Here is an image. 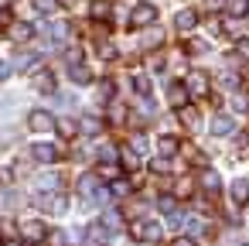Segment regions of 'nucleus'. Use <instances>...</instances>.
<instances>
[{"mask_svg": "<svg viewBox=\"0 0 249 246\" xmlns=\"http://www.w3.org/2000/svg\"><path fill=\"white\" fill-rule=\"evenodd\" d=\"M109 191H113L116 198H126V195H130V181H123V178H116V181L109 185Z\"/></svg>", "mask_w": 249, "mask_h": 246, "instance_id": "obj_27", "label": "nucleus"}, {"mask_svg": "<svg viewBox=\"0 0 249 246\" xmlns=\"http://www.w3.org/2000/svg\"><path fill=\"white\" fill-rule=\"evenodd\" d=\"M89 14H92L96 21H103V18H109V4H106V0H92V7H89Z\"/></svg>", "mask_w": 249, "mask_h": 246, "instance_id": "obj_22", "label": "nucleus"}, {"mask_svg": "<svg viewBox=\"0 0 249 246\" xmlns=\"http://www.w3.org/2000/svg\"><path fill=\"white\" fill-rule=\"evenodd\" d=\"M222 86H225V89H235V86H239V76L225 72V76H222Z\"/></svg>", "mask_w": 249, "mask_h": 246, "instance_id": "obj_39", "label": "nucleus"}, {"mask_svg": "<svg viewBox=\"0 0 249 246\" xmlns=\"http://www.w3.org/2000/svg\"><path fill=\"white\" fill-rule=\"evenodd\" d=\"M11 65H14L18 72H31V69H35V55H18Z\"/></svg>", "mask_w": 249, "mask_h": 246, "instance_id": "obj_23", "label": "nucleus"}, {"mask_svg": "<svg viewBox=\"0 0 249 246\" xmlns=\"http://www.w3.org/2000/svg\"><path fill=\"white\" fill-rule=\"evenodd\" d=\"M188 93H195V96H205L208 93V72H201V69H195V72H188Z\"/></svg>", "mask_w": 249, "mask_h": 246, "instance_id": "obj_6", "label": "nucleus"}, {"mask_svg": "<svg viewBox=\"0 0 249 246\" xmlns=\"http://www.w3.org/2000/svg\"><path fill=\"white\" fill-rule=\"evenodd\" d=\"M31 35H35L31 24H14V28H11V38H14V41H31Z\"/></svg>", "mask_w": 249, "mask_h": 246, "instance_id": "obj_18", "label": "nucleus"}, {"mask_svg": "<svg viewBox=\"0 0 249 246\" xmlns=\"http://www.w3.org/2000/svg\"><path fill=\"white\" fill-rule=\"evenodd\" d=\"M65 62H69V65H79V62H82V52H79V48H69V52H65Z\"/></svg>", "mask_w": 249, "mask_h": 246, "instance_id": "obj_36", "label": "nucleus"}, {"mask_svg": "<svg viewBox=\"0 0 249 246\" xmlns=\"http://www.w3.org/2000/svg\"><path fill=\"white\" fill-rule=\"evenodd\" d=\"M208 130H212L215 137H225V133H232V130H235V120H232L229 113H218V116H212Z\"/></svg>", "mask_w": 249, "mask_h": 246, "instance_id": "obj_8", "label": "nucleus"}, {"mask_svg": "<svg viewBox=\"0 0 249 246\" xmlns=\"http://www.w3.org/2000/svg\"><path fill=\"white\" fill-rule=\"evenodd\" d=\"M201 188H205V191H218V188H222L218 174H215V171H205V174H201Z\"/></svg>", "mask_w": 249, "mask_h": 246, "instance_id": "obj_21", "label": "nucleus"}, {"mask_svg": "<svg viewBox=\"0 0 249 246\" xmlns=\"http://www.w3.org/2000/svg\"><path fill=\"white\" fill-rule=\"evenodd\" d=\"M120 161H123V168H130V171L140 168V154H137L133 147H123V151H120Z\"/></svg>", "mask_w": 249, "mask_h": 246, "instance_id": "obj_17", "label": "nucleus"}, {"mask_svg": "<svg viewBox=\"0 0 249 246\" xmlns=\"http://www.w3.org/2000/svg\"><path fill=\"white\" fill-rule=\"evenodd\" d=\"M99 157H103V164H113V157H116V147H109V144H106V147L99 151Z\"/></svg>", "mask_w": 249, "mask_h": 246, "instance_id": "obj_37", "label": "nucleus"}, {"mask_svg": "<svg viewBox=\"0 0 249 246\" xmlns=\"http://www.w3.org/2000/svg\"><path fill=\"white\" fill-rule=\"evenodd\" d=\"M55 123H58V120H55L48 110H31V113H28V127H31L35 133H48V130H55Z\"/></svg>", "mask_w": 249, "mask_h": 246, "instance_id": "obj_2", "label": "nucleus"}, {"mask_svg": "<svg viewBox=\"0 0 249 246\" xmlns=\"http://www.w3.org/2000/svg\"><path fill=\"white\" fill-rule=\"evenodd\" d=\"M31 154H35V161H41V164L58 161V147H55V144H45V140H38V144L31 147Z\"/></svg>", "mask_w": 249, "mask_h": 246, "instance_id": "obj_9", "label": "nucleus"}, {"mask_svg": "<svg viewBox=\"0 0 249 246\" xmlns=\"http://www.w3.org/2000/svg\"><path fill=\"white\" fill-rule=\"evenodd\" d=\"M130 232H133V239H160V222H150V219H137L133 226H130Z\"/></svg>", "mask_w": 249, "mask_h": 246, "instance_id": "obj_3", "label": "nucleus"}, {"mask_svg": "<svg viewBox=\"0 0 249 246\" xmlns=\"http://www.w3.org/2000/svg\"><path fill=\"white\" fill-rule=\"evenodd\" d=\"M157 21V7L154 4H137L133 11H130V24L133 28H150Z\"/></svg>", "mask_w": 249, "mask_h": 246, "instance_id": "obj_1", "label": "nucleus"}, {"mask_svg": "<svg viewBox=\"0 0 249 246\" xmlns=\"http://www.w3.org/2000/svg\"><path fill=\"white\" fill-rule=\"evenodd\" d=\"M31 4H35L41 14H55V11H58V0H31Z\"/></svg>", "mask_w": 249, "mask_h": 246, "instance_id": "obj_28", "label": "nucleus"}, {"mask_svg": "<svg viewBox=\"0 0 249 246\" xmlns=\"http://www.w3.org/2000/svg\"><path fill=\"white\" fill-rule=\"evenodd\" d=\"M188 191H191V181H188V178L174 185V195H178V198H188Z\"/></svg>", "mask_w": 249, "mask_h": 246, "instance_id": "obj_35", "label": "nucleus"}, {"mask_svg": "<svg viewBox=\"0 0 249 246\" xmlns=\"http://www.w3.org/2000/svg\"><path fill=\"white\" fill-rule=\"evenodd\" d=\"M160 41H164V35H160V31H157V28H150V31H147V35H143V48H157V45H160Z\"/></svg>", "mask_w": 249, "mask_h": 246, "instance_id": "obj_26", "label": "nucleus"}, {"mask_svg": "<svg viewBox=\"0 0 249 246\" xmlns=\"http://www.w3.org/2000/svg\"><path fill=\"white\" fill-rule=\"evenodd\" d=\"M11 7V0H0V11H7Z\"/></svg>", "mask_w": 249, "mask_h": 246, "instance_id": "obj_48", "label": "nucleus"}, {"mask_svg": "<svg viewBox=\"0 0 249 246\" xmlns=\"http://www.w3.org/2000/svg\"><path fill=\"white\" fill-rule=\"evenodd\" d=\"M181 123H184L188 130H195V127H198V113H195L191 106H181Z\"/></svg>", "mask_w": 249, "mask_h": 246, "instance_id": "obj_24", "label": "nucleus"}, {"mask_svg": "<svg viewBox=\"0 0 249 246\" xmlns=\"http://www.w3.org/2000/svg\"><path fill=\"white\" fill-rule=\"evenodd\" d=\"M195 24H198V14H195L191 7H184V11H178V14H174V28H178V31H184V35H188Z\"/></svg>", "mask_w": 249, "mask_h": 246, "instance_id": "obj_10", "label": "nucleus"}, {"mask_svg": "<svg viewBox=\"0 0 249 246\" xmlns=\"http://www.w3.org/2000/svg\"><path fill=\"white\" fill-rule=\"evenodd\" d=\"M133 151H137V154H143V151H147V140H143V137H137V140H133Z\"/></svg>", "mask_w": 249, "mask_h": 246, "instance_id": "obj_44", "label": "nucleus"}, {"mask_svg": "<svg viewBox=\"0 0 249 246\" xmlns=\"http://www.w3.org/2000/svg\"><path fill=\"white\" fill-rule=\"evenodd\" d=\"M21 232H24V239H28V243H45L48 226H45L41 219H28V222H21Z\"/></svg>", "mask_w": 249, "mask_h": 246, "instance_id": "obj_4", "label": "nucleus"}, {"mask_svg": "<svg viewBox=\"0 0 249 246\" xmlns=\"http://www.w3.org/2000/svg\"><path fill=\"white\" fill-rule=\"evenodd\" d=\"M235 55H239V58H249V41H246V38L235 41Z\"/></svg>", "mask_w": 249, "mask_h": 246, "instance_id": "obj_38", "label": "nucleus"}, {"mask_svg": "<svg viewBox=\"0 0 249 246\" xmlns=\"http://www.w3.org/2000/svg\"><path fill=\"white\" fill-rule=\"evenodd\" d=\"M113 93H116V89H113V82H99V89H96L99 103H109V99H113Z\"/></svg>", "mask_w": 249, "mask_h": 246, "instance_id": "obj_29", "label": "nucleus"}, {"mask_svg": "<svg viewBox=\"0 0 249 246\" xmlns=\"http://www.w3.org/2000/svg\"><path fill=\"white\" fill-rule=\"evenodd\" d=\"M133 89H137L140 96H147V93H150V82H147L143 76H133Z\"/></svg>", "mask_w": 249, "mask_h": 246, "instance_id": "obj_33", "label": "nucleus"}, {"mask_svg": "<svg viewBox=\"0 0 249 246\" xmlns=\"http://www.w3.org/2000/svg\"><path fill=\"white\" fill-rule=\"evenodd\" d=\"M167 103H171V106H178V110H181V106H188V86L174 82V86L167 89Z\"/></svg>", "mask_w": 249, "mask_h": 246, "instance_id": "obj_12", "label": "nucleus"}, {"mask_svg": "<svg viewBox=\"0 0 249 246\" xmlns=\"http://www.w3.org/2000/svg\"><path fill=\"white\" fill-rule=\"evenodd\" d=\"M103 222H106V226H109V229H116V226H120V215H116V212H109V215H106V219H103Z\"/></svg>", "mask_w": 249, "mask_h": 246, "instance_id": "obj_41", "label": "nucleus"}, {"mask_svg": "<svg viewBox=\"0 0 249 246\" xmlns=\"http://www.w3.org/2000/svg\"><path fill=\"white\" fill-rule=\"evenodd\" d=\"M232 198L235 202H246L249 198V181H232Z\"/></svg>", "mask_w": 249, "mask_h": 246, "instance_id": "obj_25", "label": "nucleus"}, {"mask_svg": "<svg viewBox=\"0 0 249 246\" xmlns=\"http://www.w3.org/2000/svg\"><path fill=\"white\" fill-rule=\"evenodd\" d=\"M69 239H65V232H52V246H65Z\"/></svg>", "mask_w": 249, "mask_h": 246, "instance_id": "obj_42", "label": "nucleus"}, {"mask_svg": "<svg viewBox=\"0 0 249 246\" xmlns=\"http://www.w3.org/2000/svg\"><path fill=\"white\" fill-rule=\"evenodd\" d=\"M79 133H82V137H99V133H103V120L92 116V113L82 116V120H79Z\"/></svg>", "mask_w": 249, "mask_h": 246, "instance_id": "obj_11", "label": "nucleus"}, {"mask_svg": "<svg viewBox=\"0 0 249 246\" xmlns=\"http://www.w3.org/2000/svg\"><path fill=\"white\" fill-rule=\"evenodd\" d=\"M157 208H160V212H167V215H174V208H178V202H174L171 195H164V198H157Z\"/></svg>", "mask_w": 249, "mask_h": 246, "instance_id": "obj_31", "label": "nucleus"}, {"mask_svg": "<svg viewBox=\"0 0 249 246\" xmlns=\"http://www.w3.org/2000/svg\"><path fill=\"white\" fill-rule=\"evenodd\" d=\"M7 246H18V243H7Z\"/></svg>", "mask_w": 249, "mask_h": 246, "instance_id": "obj_51", "label": "nucleus"}, {"mask_svg": "<svg viewBox=\"0 0 249 246\" xmlns=\"http://www.w3.org/2000/svg\"><path fill=\"white\" fill-rule=\"evenodd\" d=\"M38 188H58V174H41L38 178Z\"/></svg>", "mask_w": 249, "mask_h": 246, "instance_id": "obj_34", "label": "nucleus"}, {"mask_svg": "<svg viewBox=\"0 0 249 246\" xmlns=\"http://www.w3.org/2000/svg\"><path fill=\"white\" fill-rule=\"evenodd\" d=\"M96 191H99V174H82V178H79V195H86V198L92 202Z\"/></svg>", "mask_w": 249, "mask_h": 246, "instance_id": "obj_13", "label": "nucleus"}, {"mask_svg": "<svg viewBox=\"0 0 249 246\" xmlns=\"http://www.w3.org/2000/svg\"><path fill=\"white\" fill-rule=\"evenodd\" d=\"M11 69H14V65H7V62H0V82H4V79L11 76Z\"/></svg>", "mask_w": 249, "mask_h": 246, "instance_id": "obj_46", "label": "nucleus"}, {"mask_svg": "<svg viewBox=\"0 0 249 246\" xmlns=\"http://www.w3.org/2000/svg\"><path fill=\"white\" fill-rule=\"evenodd\" d=\"M178 151H181L178 137H160V140H157V154H160V157H174Z\"/></svg>", "mask_w": 249, "mask_h": 246, "instance_id": "obj_15", "label": "nucleus"}, {"mask_svg": "<svg viewBox=\"0 0 249 246\" xmlns=\"http://www.w3.org/2000/svg\"><path fill=\"white\" fill-rule=\"evenodd\" d=\"M4 21H7V18H4V11H0V24H4Z\"/></svg>", "mask_w": 249, "mask_h": 246, "instance_id": "obj_50", "label": "nucleus"}, {"mask_svg": "<svg viewBox=\"0 0 249 246\" xmlns=\"http://www.w3.org/2000/svg\"><path fill=\"white\" fill-rule=\"evenodd\" d=\"M184 229H188V232H201V229H205V222H201V219H195V215H184Z\"/></svg>", "mask_w": 249, "mask_h": 246, "instance_id": "obj_32", "label": "nucleus"}, {"mask_svg": "<svg viewBox=\"0 0 249 246\" xmlns=\"http://www.w3.org/2000/svg\"><path fill=\"white\" fill-rule=\"evenodd\" d=\"M103 178H116V164H103Z\"/></svg>", "mask_w": 249, "mask_h": 246, "instance_id": "obj_45", "label": "nucleus"}, {"mask_svg": "<svg viewBox=\"0 0 249 246\" xmlns=\"http://www.w3.org/2000/svg\"><path fill=\"white\" fill-rule=\"evenodd\" d=\"M38 205H41L45 212H52V215H62V212H65V198H62V195H52V198H38Z\"/></svg>", "mask_w": 249, "mask_h": 246, "instance_id": "obj_16", "label": "nucleus"}, {"mask_svg": "<svg viewBox=\"0 0 249 246\" xmlns=\"http://www.w3.org/2000/svg\"><path fill=\"white\" fill-rule=\"evenodd\" d=\"M246 246H249V243H246Z\"/></svg>", "mask_w": 249, "mask_h": 246, "instance_id": "obj_52", "label": "nucleus"}, {"mask_svg": "<svg viewBox=\"0 0 249 246\" xmlns=\"http://www.w3.org/2000/svg\"><path fill=\"white\" fill-rule=\"evenodd\" d=\"M208 7H222V0H208Z\"/></svg>", "mask_w": 249, "mask_h": 246, "instance_id": "obj_49", "label": "nucleus"}, {"mask_svg": "<svg viewBox=\"0 0 249 246\" xmlns=\"http://www.w3.org/2000/svg\"><path fill=\"white\" fill-rule=\"evenodd\" d=\"M69 79H72L75 86H86V82H92V72L79 62V65H69Z\"/></svg>", "mask_w": 249, "mask_h": 246, "instance_id": "obj_14", "label": "nucleus"}, {"mask_svg": "<svg viewBox=\"0 0 249 246\" xmlns=\"http://www.w3.org/2000/svg\"><path fill=\"white\" fill-rule=\"evenodd\" d=\"M171 246H198V243H195V239H191V236H178V239H174V243H171Z\"/></svg>", "mask_w": 249, "mask_h": 246, "instance_id": "obj_40", "label": "nucleus"}, {"mask_svg": "<svg viewBox=\"0 0 249 246\" xmlns=\"http://www.w3.org/2000/svg\"><path fill=\"white\" fill-rule=\"evenodd\" d=\"M188 52H195V55H201V52H205V45H201V41H188Z\"/></svg>", "mask_w": 249, "mask_h": 246, "instance_id": "obj_43", "label": "nucleus"}, {"mask_svg": "<svg viewBox=\"0 0 249 246\" xmlns=\"http://www.w3.org/2000/svg\"><path fill=\"white\" fill-rule=\"evenodd\" d=\"M103 58H116V48L113 45H103Z\"/></svg>", "mask_w": 249, "mask_h": 246, "instance_id": "obj_47", "label": "nucleus"}, {"mask_svg": "<svg viewBox=\"0 0 249 246\" xmlns=\"http://www.w3.org/2000/svg\"><path fill=\"white\" fill-rule=\"evenodd\" d=\"M31 86H35L38 93H52V89H55V76H52L48 69H31Z\"/></svg>", "mask_w": 249, "mask_h": 246, "instance_id": "obj_5", "label": "nucleus"}, {"mask_svg": "<svg viewBox=\"0 0 249 246\" xmlns=\"http://www.w3.org/2000/svg\"><path fill=\"white\" fill-rule=\"evenodd\" d=\"M48 35H52L55 41H65V38H69V24H65V21H55V24H48Z\"/></svg>", "mask_w": 249, "mask_h": 246, "instance_id": "obj_19", "label": "nucleus"}, {"mask_svg": "<svg viewBox=\"0 0 249 246\" xmlns=\"http://www.w3.org/2000/svg\"><path fill=\"white\" fill-rule=\"evenodd\" d=\"M109 236H113V229H109L106 222H92V226L86 229V239H89L92 246H103V243H109Z\"/></svg>", "mask_w": 249, "mask_h": 246, "instance_id": "obj_7", "label": "nucleus"}, {"mask_svg": "<svg viewBox=\"0 0 249 246\" xmlns=\"http://www.w3.org/2000/svg\"><path fill=\"white\" fill-rule=\"evenodd\" d=\"M55 130H58L62 137H75V133H79V123H75V120H58Z\"/></svg>", "mask_w": 249, "mask_h": 246, "instance_id": "obj_20", "label": "nucleus"}, {"mask_svg": "<svg viewBox=\"0 0 249 246\" xmlns=\"http://www.w3.org/2000/svg\"><path fill=\"white\" fill-rule=\"evenodd\" d=\"M229 11H232L235 18H242V14H249V0H229Z\"/></svg>", "mask_w": 249, "mask_h": 246, "instance_id": "obj_30", "label": "nucleus"}]
</instances>
